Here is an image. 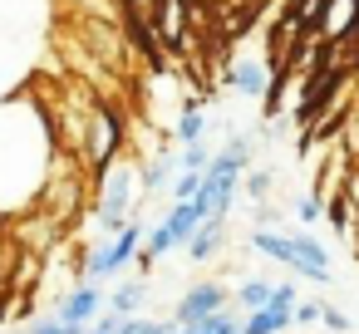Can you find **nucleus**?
<instances>
[{
  "mask_svg": "<svg viewBox=\"0 0 359 334\" xmlns=\"http://www.w3.org/2000/svg\"><path fill=\"white\" fill-rule=\"evenodd\" d=\"M143 221L133 216L123 231H114L109 241H94L89 251H84V280H109V275H118V270H128L133 260H138V251H143Z\"/></svg>",
  "mask_w": 359,
  "mask_h": 334,
  "instance_id": "4",
  "label": "nucleus"
},
{
  "mask_svg": "<svg viewBox=\"0 0 359 334\" xmlns=\"http://www.w3.org/2000/svg\"><path fill=\"white\" fill-rule=\"evenodd\" d=\"M349 84H359V45H354V55H349Z\"/></svg>",
  "mask_w": 359,
  "mask_h": 334,
  "instance_id": "28",
  "label": "nucleus"
},
{
  "mask_svg": "<svg viewBox=\"0 0 359 334\" xmlns=\"http://www.w3.org/2000/svg\"><path fill=\"white\" fill-rule=\"evenodd\" d=\"M266 79H271V64L266 60H231V69H226V84L241 99H261L266 94Z\"/></svg>",
  "mask_w": 359,
  "mask_h": 334,
  "instance_id": "9",
  "label": "nucleus"
},
{
  "mask_svg": "<svg viewBox=\"0 0 359 334\" xmlns=\"http://www.w3.org/2000/svg\"><path fill=\"white\" fill-rule=\"evenodd\" d=\"M320 324H325L330 334H349V329H354V319H349L344 309H334V305H320Z\"/></svg>",
  "mask_w": 359,
  "mask_h": 334,
  "instance_id": "18",
  "label": "nucleus"
},
{
  "mask_svg": "<svg viewBox=\"0 0 359 334\" xmlns=\"http://www.w3.org/2000/svg\"><path fill=\"white\" fill-rule=\"evenodd\" d=\"M118 6H123V11H133V15H143V20H148V15H153V6H158V0H118Z\"/></svg>",
  "mask_w": 359,
  "mask_h": 334,
  "instance_id": "26",
  "label": "nucleus"
},
{
  "mask_svg": "<svg viewBox=\"0 0 359 334\" xmlns=\"http://www.w3.org/2000/svg\"><path fill=\"white\" fill-rule=\"evenodd\" d=\"M290 324H295V309L261 305V309H246V319H241V334H285Z\"/></svg>",
  "mask_w": 359,
  "mask_h": 334,
  "instance_id": "11",
  "label": "nucleus"
},
{
  "mask_svg": "<svg viewBox=\"0 0 359 334\" xmlns=\"http://www.w3.org/2000/svg\"><path fill=\"white\" fill-rule=\"evenodd\" d=\"M99 182V197H94V226L104 231V236H114V231H123L133 216H138V197H143V172L133 167V162H109V172L104 177H94Z\"/></svg>",
  "mask_w": 359,
  "mask_h": 334,
  "instance_id": "3",
  "label": "nucleus"
},
{
  "mask_svg": "<svg viewBox=\"0 0 359 334\" xmlns=\"http://www.w3.org/2000/svg\"><path fill=\"white\" fill-rule=\"evenodd\" d=\"M133 334H182V324L177 319H138Z\"/></svg>",
  "mask_w": 359,
  "mask_h": 334,
  "instance_id": "20",
  "label": "nucleus"
},
{
  "mask_svg": "<svg viewBox=\"0 0 359 334\" xmlns=\"http://www.w3.org/2000/svg\"><path fill=\"white\" fill-rule=\"evenodd\" d=\"M143 300H148V285H143V280H123V285L109 295V309H118V314H138Z\"/></svg>",
  "mask_w": 359,
  "mask_h": 334,
  "instance_id": "12",
  "label": "nucleus"
},
{
  "mask_svg": "<svg viewBox=\"0 0 359 334\" xmlns=\"http://www.w3.org/2000/svg\"><path fill=\"white\" fill-rule=\"evenodd\" d=\"M222 246H226V216L222 211H212L207 221H197V231L187 236V256L197 260V265H207V260H217L222 256Z\"/></svg>",
  "mask_w": 359,
  "mask_h": 334,
  "instance_id": "8",
  "label": "nucleus"
},
{
  "mask_svg": "<svg viewBox=\"0 0 359 334\" xmlns=\"http://www.w3.org/2000/svg\"><path fill=\"white\" fill-rule=\"evenodd\" d=\"M295 324H320V305L315 300H295Z\"/></svg>",
  "mask_w": 359,
  "mask_h": 334,
  "instance_id": "24",
  "label": "nucleus"
},
{
  "mask_svg": "<svg viewBox=\"0 0 359 334\" xmlns=\"http://www.w3.org/2000/svg\"><path fill=\"white\" fill-rule=\"evenodd\" d=\"M271 290H276L271 280H261V275H246V280L236 285V305H241V309H261V305L271 300Z\"/></svg>",
  "mask_w": 359,
  "mask_h": 334,
  "instance_id": "13",
  "label": "nucleus"
},
{
  "mask_svg": "<svg viewBox=\"0 0 359 334\" xmlns=\"http://www.w3.org/2000/svg\"><path fill=\"white\" fill-rule=\"evenodd\" d=\"M246 246H251L256 256L276 260V265L300 270V275H305V280H315V285H330V280H334L325 246H320L315 236H305V231H300V236H290V231H276V226H256Z\"/></svg>",
  "mask_w": 359,
  "mask_h": 334,
  "instance_id": "2",
  "label": "nucleus"
},
{
  "mask_svg": "<svg viewBox=\"0 0 359 334\" xmlns=\"http://www.w3.org/2000/svg\"><path fill=\"white\" fill-rule=\"evenodd\" d=\"M99 309H104V290H99V280H84V285H74V290L60 300V319H65L69 329H89V324L99 319Z\"/></svg>",
  "mask_w": 359,
  "mask_h": 334,
  "instance_id": "7",
  "label": "nucleus"
},
{
  "mask_svg": "<svg viewBox=\"0 0 359 334\" xmlns=\"http://www.w3.org/2000/svg\"><path fill=\"white\" fill-rule=\"evenodd\" d=\"M25 334H74V329H69V324H65V319L55 314V319H35V324H30Z\"/></svg>",
  "mask_w": 359,
  "mask_h": 334,
  "instance_id": "23",
  "label": "nucleus"
},
{
  "mask_svg": "<svg viewBox=\"0 0 359 334\" xmlns=\"http://www.w3.org/2000/svg\"><path fill=\"white\" fill-rule=\"evenodd\" d=\"M246 197H251V202H266V197H271V172H251V177H246Z\"/></svg>",
  "mask_w": 359,
  "mask_h": 334,
  "instance_id": "21",
  "label": "nucleus"
},
{
  "mask_svg": "<svg viewBox=\"0 0 359 334\" xmlns=\"http://www.w3.org/2000/svg\"><path fill=\"white\" fill-rule=\"evenodd\" d=\"M74 334H89V329H74Z\"/></svg>",
  "mask_w": 359,
  "mask_h": 334,
  "instance_id": "29",
  "label": "nucleus"
},
{
  "mask_svg": "<svg viewBox=\"0 0 359 334\" xmlns=\"http://www.w3.org/2000/svg\"><path fill=\"white\" fill-rule=\"evenodd\" d=\"M55 167H60L55 113L40 109L30 94L0 104V216L35 211Z\"/></svg>",
  "mask_w": 359,
  "mask_h": 334,
  "instance_id": "1",
  "label": "nucleus"
},
{
  "mask_svg": "<svg viewBox=\"0 0 359 334\" xmlns=\"http://www.w3.org/2000/svg\"><path fill=\"white\" fill-rule=\"evenodd\" d=\"M118 148H123V118L99 104L89 113V128H84V162H89L84 172L89 177H104L109 162H118Z\"/></svg>",
  "mask_w": 359,
  "mask_h": 334,
  "instance_id": "5",
  "label": "nucleus"
},
{
  "mask_svg": "<svg viewBox=\"0 0 359 334\" xmlns=\"http://www.w3.org/2000/svg\"><path fill=\"white\" fill-rule=\"evenodd\" d=\"M207 162H212V148H207L202 138L182 148V167H192V172H207Z\"/></svg>",
  "mask_w": 359,
  "mask_h": 334,
  "instance_id": "16",
  "label": "nucleus"
},
{
  "mask_svg": "<svg viewBox=\"0 0 359 334\" xmlns=\"http://www.w3.org/2000/svg\"><path fill=\"white\" fill-rule=\"evenodd\" d=\"M295 300H300V295H295V285L285 280V285H276V290H271V300H266V305H276V309H295Z\"/></svg>",
  "mask_w": 359,
  "mask_h": 334,
  "instance_id": "22",
  "label": "nucleus"
},
{
  "mask_svg": "<svg viewBox=\"0 0 359 334\" xmlns=\"http://www.w3.org/2000/svg\"><path fill=\"white\" fill-rule=\"evenodd\" d=\"M344 197H349V207H354V221H359V167H349V172H344Z\"/></svg>",
  "mask_w": 359,
  "mask_h": 334,
  "instance_id": "25",
  "label": "nucleus"
},
{
  "mask_svg": "<svg viewBox=\"0 0 359 334\" xmlns=\"http://www.w3.org/2000/svg\"><path fill=\"white\" fill-rule=\"evenodd\" d=\"M133 324H138V314H118V309H109L104 319L89 324V334H133Z\"/></svg>",
  "mask_w": 359,
  "mask_h": 334,
  "instance_id": "14",
  "label": "nucleus"
},
{
  "mask_svg": "<svg viewBox=\"0 0 359 334\" xmlns=\"http://www.w3.org/2000/svg\"><path fill=\"white\" fill-rule=\"evenodd\" d=\"M256 221H261V226H276V207L261 202V207H256Z\"/></svg>",
  "mask_w": 359,
  "mask_h": 334,
  "instance_id": "27",
  "label": "nucleus"
},
{
  "mask_svg": "<svg viewBox=\"0 0 359 334\" xmlns=\"http://www.w3.org/2000/svg\"><path fill=\"white\" fill-rule=\"evenodd\" d=\"M197 329H202V334H236V329H241V319H236V314H226V309H217V314L197 319Z\"/></svg>",
  "mask_w": 359,
  "mask_h": 334,
  "instance_id": "15",
  "label": "nucleus"
},
{
  "mask_svg": "<svg viewBox=\"0 0 359 334\" xmlns=\"http://www.w3.org/2000/svg\"><path fill=\"white\" fill-rule=\"evenodd\" d=\"M226 285L222 280H197V285H187L182 295H177V305H172V319L177 324H197V319H207V314H217V309H226Z\"/></svg>",
  "mask_w": 359,
  "mask_h": 334,
  "instance_id": "6",
  "label": "nucleus"
},
{
  "mask_svg": "<svg viewBox=\"0 0 359 334\" xmlns=\"http://www.w3.org/2000/svg\"><path fill=\"white\" fill-rule=\"evenodd\" d=\"M236 334H241V329H236Z\"/></svg>",
  "mask_w": 359,
  "mask_h": 334,
  "instance_id": "30",
  "label": "nucleus"
},
{
  "mask_svg": "<svg viewBox=\"0 0 359 334\" xmlns=\"http://www.w3.org/2000/svg\"><path fill=\"white\" fill-rule=\"evenodd\" d=\"M177 172H182V158H172L168 148H163L158 158H148V167H143V197H158V192H172V182H177Z\"/></svg>",
  "mask_w": 359,
  "mask_h": 334,
  "instance_id": "10",
  "label": "nucleus"
},
{
  "mask_svg": "<svg viewBox=\"0 0 359 334\" xmlns=\"http://www.w3.org/2000/svg\"><path fill=\"white\" fill-rule=\"evenodd\" d=\"M295 216H300L305 226H315V221L325 216V202H320L315 192H305V197H295Z\"/></svg>",
  "mask_w": 359,
  "mask_h": 334,
  "instance_id": "17",
  "label": "nucleus"
},
{
  "mask_svg": "<svg viewBox=\"0 0 359 334\" xmlns=\"http://www.w3.org/2000/svg\"><path fill=\"white\" fill-rule=\"evenodd\" d=\"M197 187H202V172L182 167V172H177V182H172V202H187V197H192Z\"/></svg>",
  "mask_w": 359,
  "mask_h": 334,
  "instance_id": "19",
  "label": "nucleus"
}]
</instances>
